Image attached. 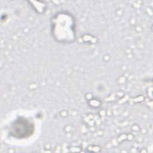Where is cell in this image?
<instances>
[{"label":"cell","instance_id":"cell-1","mask_svg":"<svg viewBox=\"0 0 153 153\" xmlns=\"http://www.w3.org/2000/svg\"><path fill=\"white\" fill-rule=\"evenodd\" d=\"M33 132V125L28 120L20 117L12 124L10 134L16 138L22 139L29 137Z\"/></svg>","mask_w":153,"mask_h":153}]
</instances>
